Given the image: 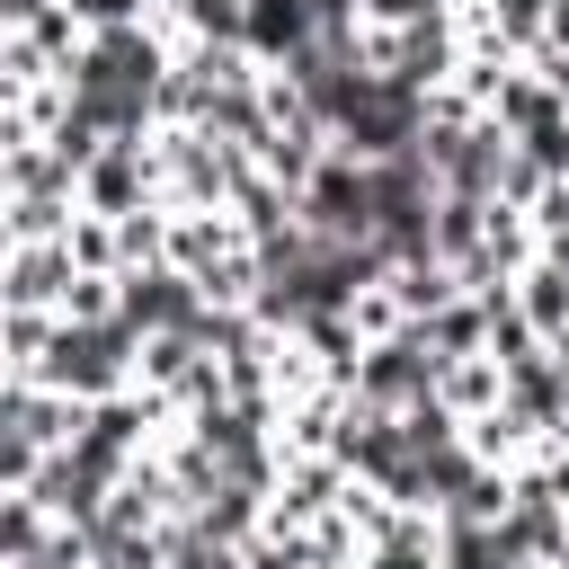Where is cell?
<instances>
[{"instance_id":"6da1fadb","label":"cell","mask_w":569,"mask_h":569,"mask_svg":"<svg viewBox=\"0 0 569 569\" xmlns=\"http://www.w3.org/2000/svg\"><path fill=\"white\" fill-rule=\"evenodd\" d=\"M507 293H516V311H525L542 338H560V329H569V267H560L551 249H533V267H525Z\"/></svg>"}]
</instances>
